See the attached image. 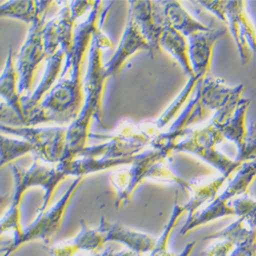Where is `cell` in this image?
Returning <instances> with one entry per match:
<instances>
[{
  "mask_svg": "<svg viewBox=\"0 0 256 256\" xmlns=\"http://www.w3.org/2000/svg\"><path fill=\"white\" fill-rule=\"evenodd\" d=\"M111 41L98 28L92 36L88 71L83 81V104L77 118L67 128L65 152L60 161L75 159L86 146L90 136L92 121L96 119L102 123V94L106 80L108 79L102 62V50L111 48Z\"/></svg>",
  "mask_w": 256,
  "mask_h": 256,
  "instance_id": "obj_1",
  "label": "cell"
},
{
  "mask_svg": "<svg viewBox=\"0 0 256 256\" xmlns=\"http://www.w3.org/2000/svg\"><path fill=\"white\" fill-rule=\"evenodd\" d=\"M12 172L14 182V192L10 196V206L0 220V237L6 232L12 230V240H16L24 230L20 220V205L25 194L31 188L40 186L44 188V196L38 209L39 214L50 207L56 188L67 176L58 163L54 166L42 164L37 156L29 168L23 169L12 165Z\"/></svg>",
  "mask_w": 256,
  "mask_h": 256,
  "instance_id": "obj_2",
  "label": "cell"
},
{
  "mask_svg": "<svg viewBox=\"0 0 256 256\" xmlns=\"http://www.w3.org/2000/svg\"><path fill=\"white\" fill-rule=\"evenodd\" d=\"M168 158L169 156L162 151L151 148L138 154L127 168L113 172L110 180L117 195L116 207L120 208L130 202L138 186L146 180L172 184L188 193L193 180H186L172 172L166 165Z\"/></svg>",
  "mask_w": 256,
  "mask_h": 256,
  "instance_id": "obj_3",
  "label": "cell"
},
{
  "mask_svg": "<svg viewBox=\"0 0 256 256\" xmlns=\"http://www.w3.org/2000/svg\"><path fill=\"white\" fill-rule=\"evenodd\" d=\"M83 83L69 77L62 78L42 100L36 109L26 117V126L41 123H72L83 104Z\"/></svg>",
  "mask_w": 256,
  "mask_h": 256,
  "instance_id": "obj_4",
  "label": "cell"
},
{
  "mask_svg": "<svg viewBox=\"0 0 256 256\" xmlns=\"http://www.w3.org/2000/svg\"><path fill=\"white\" fill-rule=\"evenodd\" d=\"M256 180V159L246 162L237 170L226 190L216 199L211 201L203 209L198 210L193 216L186 218L180 234H186L193 230L203 226L222 218L232 216L234 210L230 202L241 196H244L250 186Z\"/></svg>",
  "mask_w": 256,
  "mask_h": 256,
  "instance_id": "obj_5",
  "label": "cell"
},
{
  "mask_svg": "<svg viewBox=\"0 0 256 256\" xmlns=\"http://www.w3.org/2000/svg\"><path fill=\"white\" fill-rule=\"evenodd\" d=\"M224 140L218 127L209 122L202 128L190 130L174 146V152L193 154L216 168L220 176L230 178L232 174L237 172L242 164L234 159H230L218 150L216 146Z\"/></svg>",
  "mask_w": 256,
  "mask_h": 256,
  "instance_id": "obj_6",
  "label": "cell"
},
{
  "mask_svg": "<svg viewBox=\"0 0 256 256\" xmlns=\"http://www.w3.org/2000/svg\"><path fill=\"white\" fill-rule=\"evenodd\" d=\"M82 180V178H75L66 190V193L62 196L56 204L48 208L44 212L39 213L36 220L29 226L24 228L23 234H20V238L12 240L8 246L4 248V253L2 256H10L23 245L33 241L40 240L46 244L50 243L54 237V234L60 230L66 211Z\"/></svg>",
  "mask_w": 256,
  "mask_h": 256,
  "instance_id": "obj_7",
  "label": "cell"
},
{
  "mask_svg": "<svg viewBox=\"0 0 256 256\" xmlns=\"http://www.w3.org/2000/svg\"><path fill=\"white\" fill-rule=\"evenodd\" d=\"M92 2H65L58 16L46 23L42 31L44 50L48 60L60 48L66 54L70 52L74 38V25L76 20L94 6Z\"/></svg>",
  "mask_w": 256,
  "mask_h": 256,
  "instance_id": "obj_8",
  "label": "cell"
},
{
  "mask_svg": "<svg viewBox=\"0 0 256 256\" xmlns=\"http://www.w3.org/2000/svg\"><path fill=\"white\" fill-rule=\"evenodd\" d=\"M0 132L27 140L33 146L36 156L50 164H58L65 152L67 134L65 127H14L0 124Z\"/></svg>",
  "mask_w": 256,
  "mask_h": 256,
  "instance_id": "obj_9",
  "label": "cell"
},
{
  "mask_svg": "<svg viewBox=\"0 0 256 256\" xmlns=\"http://www.w3.org/2000/svg\"><path fill=\"white\" fill-rule=\"evenodd\" d=\"M197 90L206 108L210 112L214 111L211 122L222 125L234 115L238 108L243 98L244 85L240 84L230 88L224 79L207 76L199 82Z\"/></svg>",
  "mask_w": 256,
  "mask_h": 256,
  "instance_id": "obj_10",
  "label": "cell"
},
{
  "mask_svg": "<svg viewBox=\"0 0 256 256\" xmlns=\"http://www.w3.org/2000/svg\"><path fill=\"white\" fill-rule=\"evenodd\" d=\"M104 14L106 12H102V2H94V4L90 8L86 18L80 23L74 31L72 48L65 56V66L62 69L60 79L66 78L69 74L70 79L82 82V62L84 60L85 54L88 50V46L92 44L94 34L100 28V20L104 18Z\"/></svg>",
  "mask_w": 256,
  "mask_h": 256,
  "instance_id": "obj_11",
  "label": "cell"
},
{
  "mask_svg": "<svg viewBox=\"0 0 256 256\" xmlns=\"http://www.w3.org/2000/svg\"><path fill=\"white\" fill-rule=\"evenodd\" d=\"M44 18H40L31 25L25 44L20 48L16 58V71L18 74V94L22 96L23 92H30L35 72L40 62L48 60L42 31L46 25Z\"/></svg>",
  "mask_w": 256,
  "mask_h": 256,
  "instance_id": "obj_12",
  "label": "cell"
},
{
  "mask_svg": "<svg viewBox=\"0 0 256 256\" xmlns=\"http://www.w3.org/2000/svg\"><path fill=\"white\" fill-rule=\"evenodd\" d=\"M224 24L232 32L243 65L249 60L250 52L256 58V27L247 12L245 2H228Z\"/></svg>",
  "mask_w": 256,
  "mask_h": 256,
  "instance_id": "obj_13",
  "label": "cell"
},
{
  "mask_svg": "<svg viewBox=\"0 0 256 256\" xmlns=\"http://www.w3.org/2000/svg\"><path fill=\"white\" fill-rule=\"evenodd\" d=\"M128 14L136 20L150 46L152 58L160 52V38L166 27L160 2H130Z\"/></svg>",
  "mask_w": 256,
  "mask_h": 256,
  "instance_id": "obj_14",
  "label": "cell"
},
{
  "mask_svg": "<svg viewBox=\"0 0 256 256\" xmlns=\"http://www.w3.org/2000/svg\"><path fill=\"white\" fill-rule=\"evenodd\" d=\"M226 33V30L224 28H211L208 31L196 33L188 38L190 65L197 80L201 81L208 76L214 46Z\"/></svg>",
  "mask_w": 256,
  "mask_h": 256,
  "instance_id": "obj_15",
  "label": "cell"
},
{
  "mask_svg": "<svg viewBox=\"0 0 256 256\" xmlns=\"http://www.w3.org/2000/svg\"><path fill=\"white\" fill-rule=\"evenodd\" d=\"M142 50L151 52L150 46H148V41L142 34L136 20L132 16L128 14L126 26L119 42V46L113 56L106 64H104V68L106 75H108V77L115 75L120 71L128 58Z\"/></svg>",
  "mask_w": 256,
  "mask_h": 256,
  "instance_id": "obj_16",
  "label": "cell"
},
{
  "mask_svg": "<svg viewBox=\"0 0 256 256\" xmlns=\"http://www.w3.org/2000/svg\"><path fill=\"white\" fill-rule=\"evenodd\" d=\"M98 228L104 234L106 243L117 242L123 244L128 250L136 254L150 253L157 241L150 234L132 230L119 222H110L104 218H100Z\"/></svg>",
  "mask_w": 256,
  "mask_h": 256,
  "instance_id": "obj_17",
  "label": "cell"
},
{
  "mask_svg": "<svg viewBox=\"0 0 256 256\" xmlns=\"http://www.w3.org/2000/svg\"><path fill=\"white\" fill-rule=\"evenodd\" d=\"M80 232L65 243L48 248L50 256H74L79 251H98L106 244L100 228H92L84 220L80 222Z\"/></svg>",
  "mask_w": 256,
  "mask_h": 256,
  "instance_id": "obj_18",
  "label": "cell"
},
{
  "mask_svg": "<svg viewBox=\"0 0 256 256\" xmlns=\"http://www.w3.org/2000/svg\"><path fill=\"white\" fill-rule=\"evenodd\" d=\"M66 52L64 50L60 48L52 56H50L48 60V66L44 73V78H42L38 88L35 90V92L30 96H22L20 98V102H22V108L26 117L39 106V104L42 102L44 96H46V94L52 90V88L54 86V83L58 76H60L62 73V62L65 60ZM26 126V125H25Z\"/></svg>",
  "mask_w": 256,
  "mask_h": 256,
  "instance_id": "obj_19",
  "label": "cell"
},
{
  "mask_svg": "<svg viewBox=\"0 0 256 256\" xmlns=\"http://www.w3.org/2000/svg\"><path fill=\"white\" fill-rule=\"evenodd\" d=\"M104 138H109V140L100 144L85 146L77 157L106 159V160L124 159V158L134 157L142 153V151L144 148L142 144L127 142L125 140H122L114 136H104Z\"/></svg>",
  "mask_w": 256,
  "mask_h": 256,
  "instance_id": "obj_20",
  "label": "cell"
},
{
  "mask_svg": "<svg viewBox=\"0 0 256 256\" xmlns=\"http://www.w3.org/2000/svg\"><path fill=\"white\" fill-rule=\"evenodd\" d=\"M0 96L4 98L6 104L18 118L20 127H24L26 121L22 102H20L22 96L18 94V74L14 62L12 48H10L8 50L4 71L0 75Z\"/></svg>",
  "mask_w": 256,
  "mask_h": 256,
  "instance_id": "obj_21",
  "label": "cell"
},
{
  "mask_svg": "<svg viewBox=\"0 0 256 256\" xmlns=\"http://www.w3.org/2000/svg\"><path fill=\"white\" fill-rule=\"evenodd\" d=\"M160 4L166 26L176 30L186 38L211 29L210 26L192 16L180 2H160Z\"/></svg>",
  "mask_w": 256,
  "mask_h": 256,
  "instance_id": "obj_22",
  "label": "cell"
},
{
  "mask_svg": "<svg viewBox=\"0 0 256 256\" xmlns=\"http://www.w3.org/2000/svg\"><path fill=\"white\" fill-rule=\"evenodd\" d=\"M136 156L130 158L115 159V160L77 157L71 161H66V162L60 161L58 162V164L62 168L64 172H65L67 178L74 176L75 178H83V176L88 174L104 172V170H109V169L120 167V166L130 165L134 162Z\"/></svg>",
  "mask_w": 256,
  "mask_h": 256,
  "instance_id": "obj_23",
  "label": "cell"
},
{
  "mask_svg": "<svg viewBox=\"0 0 256 256\" xmlns=\"http://www.w3.org/2000/svg\"><path fill=\"white\" fill-rule=\"evenodd\" d=\"M160 50H164L172 54L188 78L194 77L188 54V41L186 36L166 26L160 38Z\"/></svg>",
  "mask_w": 256,
  "mask_h": 256,
  "instance_id": "obj_24",
  "label": "cell"
},
{
  "mask_svg": "<svg viewBox=\"0 0 256 256\" xmlns=\"http://www.w3.org/2000/svg\"><path fill=\"white\" fill-rule=\"evenodd\" d=\"M52 2H8L0 6V18H12L32 25L46 16Z\"/></svg>",
  "mask_w": 256,
  "mask_h": 256,
  "instance_id": "obj_25",
  "label": "cell"
},
{
  "mask_svg": "<svg viewBox=\"0 0 256 256\" xmlns=\"http://www.w3.org/2000/svg\"><path fill=\"white\" fill-rule=\"evenodd\" d=\"M228 180V178L220 176V178L212 180L206 184H199L195 182L193 188L188 193L190 199L186 203H184L188 218L193 216L203 205L209 204L211 201L214 200L220 190Z\"/></svg>",
  "mask_w": 256,
  "mask_h": 256,
  "instance_id": "obj_26",
  "label": "cell"
},
{
  "mask_svg": "<svg viewBox=\"0 0 256 256\" xmlns=\"http://www.w3.org/2000/svg\"><path fill=\"white\" fill-rule=\"evenodd\" d=\"M250 104V100L242 98L238 108L234 111V115L224 124L216 125L224 136V140H228L237 146V148L243 144L247 134L248 126L246 122L247 111ZM211 122V121H210ZM214 124V123H213Z\"/></svg>",
  "mask_w": 256,
  "mask_h": 256,
  "instance_id": "obj_27",
  "label": "cell"
},
{
  "mask_svg": "<svg viewBox=\"0 0 256 256\" xmlns=\"http://www.w3.org/2000/svg\"><path fill=\"white\" fill-rule=\"evenodd\" d=\"M186 213L184 204H180L178 201V197L174 201V206L172 208L170 216L168 218L167 224H165L162 234L160 237L157 239L154 249L148 254H136V256H176L174 253L169 250V241L170 236L174 230V228L178 226L180 218Z\"/></svg>",
  "mask_w": 256,
  "mask_h": 256,
  "instance_id": "obj_28",
  "label": "cell"
},
{
  "mask_svg": "<svg viewBox=\"0 0 256 256\" xmlns=\"http://www.w3.org/2000/svg\"><path fill=\"white\" fill-rule=\"evenodd\" d=\"M30 153H35V150L27 140L10 138L0 134V168Z\"/></svg>",
  "mask_w": 256,
  "mask_h": 256,
  "instance_id": "obj_29",
  "label": "cell"
},
{
  "mask_svg": "<svg viewBox=\"0 0 256 256\" xmlns=\"http://www.w3.org/2000/svg\"><path fill=\"white\" fill-rule=\"evenodd\" d=\"M256 232V228H252L242 218H238L224 228L218 230V232L211 234L204 239L207 240H218V241H228L234 246H236L246 239H248L252 234Z\"/></svg>",
  "mask_w": 256,
  "mask_h": 256,
  "instance_id": "obj_30",
  "label": "cell"
},
{
  "mask_svg": "<svg viewBox=\"0 0 256 256\" xmlns=\"http://www.w3.org/2000/svg\"><path fill=\"white\" fill-rule=\"evenodd\" d=\"M234 214L242 218L252 228H256V199L249 196H241L230 202Z\"/></svg>",
  "mask_w": 256,
  "mask_h": 256,
  "instance_id": "obj_31",
  "label": "cell"
},
{
  "mask_svg": "<svg viewBox=\"0 0 256 256\" xmlns=\"http://www.w3.org/2000/svg\"><path fill=\"white\" fill-rule=\"evenodd\" d=\"M256 159V123H251L248 127L247 134L241 146L238 148L236 161L244 164Z\"/></svg>",
  "mask_w": 256,
  "mask_h": 256,
  "instance_id": "obj_32",
  "label": "cell"
},
{
  "mask_svg": "<svg viewBox=\"0 0 256 256\" xmlns=\"http://www.w3.org/2000/svg\"><path fill=\"white\" fill-rule=\"evenodd\" d=\"M230 256H256V232L248 239L234 246Z\"/></svg>",
  "mask_w": 256,
  "mask_h": 256,
  "instance_id": "obj_33",
  "label": "cell"
},
{
  "mask_svg": "<svg viewBox=\"0 0 256 256\" xmlns=\"http://www.w3.org/2000/svg\"><path fill=\"white\" fill-rule=\"evenodd\" d=\"M234 246L228 241H218L203 252V256H230Z\"/></svg>",
  "mask_w": 256,
  "mask_h": 256,
  "instance_id": "obj_34",
  "label": "cell"
},
{
  "mask_svg": "<svg viewBox=\"0 0 256 256\" xmlns=\"http://www.w3.org/2000/svg\"><path fill=\"white\" fill-rule=\"evenodd\" d=\"M197 4L211 12L213 14H216V18L226 23V10L228 2H198Z\"/></svg>",
  "mask_w": 256,
  "mask_h": 256,
  "instance_id": "obj_35",
  "label": "cell"
},
{
  "mask_svg": "<svg viewBox=\"0 0 256 256\" xmlns=\"http://www.w3.org/2000/svg\"><path fill=\"white\" fill-rule=\"evenodd\" d=\"M196 245H197V243L195 241L188 243L184 246V248L182 249V251L178 255H176V256H192V254H193V252H194V250L196 248Z\"/></svg>",
  "mask_w": 256,
  "mask_h": 256,
  "instance_id": "obj_36",
  "label": "cell"
},
{
  "mask_svg": "<svg viewBox=\"0 0 256 256\" xmlns=\"http://www.w3.org/2000/svg\"><path fill=\"white\" fill-rule=\"evenodd\" d=\"M10 203V196L0 195V216L4 214L6 208H8Z\"/></svg>",
  "mask_w": 256,
  "mask_h": 256,
  "instance_id": "obj_37",
  "label": "cell"
},
{
  "mask_svg": "<svg viewBox=\"0 0 256 256\" xmlns=\"http://www.w3.org/2000/svg\"><path fill=\"white\" fill-rule=\"evenodd\" d=\"M120 255V251H114L112 248H106V250H104L100 253H96L94 254L92 256H119Z\"/></svg>",
  "mask_w": 256,
  "mask_h": 256,
  "instance_id": "obj_38",
  "label": "cell"
},
{
  "mask_svg": "<svg viewBox=\"0 0 256 256\" xmlns=\"http://www.w3.org/2000/svg\"><path fill=\"white\" fill-rule=\"evenodd\" d=\"M4 253V249L2 250H0V254H2Z\"/></svg>",
  "mask_w": 256,
  "mask_h": 256,
  "instance_id": "obj_39",
  "label": "cell"
}]
</instances>
